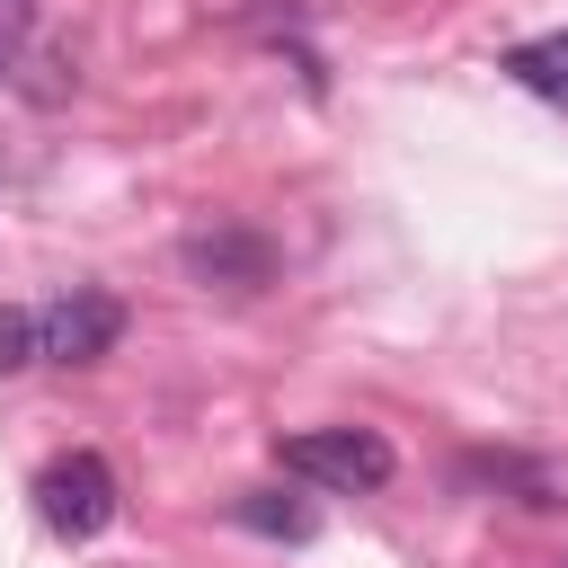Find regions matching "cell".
I'll list each match as a JSON object with an SVG mask.
<instances>
[{
    "label": "cell",
    "mask_w": 568,
    "mask_h": 568,
    "mask_svg": "<svg viewBox=\"0 0 568 568\" xmlns=\"http://www.w3.org/2000/svg\"><path fill=\"white\" fill-rule=\"evenodd\" d=\"M506 71H515L532 98L568 106V27H559V36H532V44H515V53H506Z\"/></svg>",
    "instance_id": "cell-5"
},
{
    "label": "cell",
    "mask_w": 568,
    "mask_h": 568,
    "mask_svg": "<svg viewBox=\"0 0 568 568\" xmlns=\"http://www.w3.org/2000/svg\"><path fill=\"white\" fill-rule=\"evenodd\" d=\"M36 320H44V364H98V355H115V337H124V302L98 293V284H71V293L44 302Z\"/></svg>",
    "instance_id": "cell-3"
},
{
    "label": "cell",
    "mask_w": 568,
    "mask_h": 568,
    "mask_svg": "<svg viewBox=\"0 0 568 568\" xmlns=\"http://www.w3.org/2000/svg\"><path fill=\"white\" fill-rule=\"evenodd\" d=\"M36 355H44V320L18 311V302H0V373H27Z\"/></svg>",
    "instance_id": "cell-7"
},
{
    "label": "cell",
    "mask_w": 568,
    "mask_h": 568,
    "mask_svg": "<svg viewBox=\"0 0 568 568\" xmlns=\"http://www.w3.org/2000/svg\"><path fill=\"white\" fill-rule=\"evenodd\" d=\"M240 524H248V532H275V541H311V532H320V515L293 506V497H275V488H248V497H240Z\"/></svg>",
    "instance_id": "cell-6"
},
{
    "label": "cell",
    "mask_w": 568,
    "mask_h": 568,
    "mask_svg": "<svg viewBox=\"0 0 568 568\" xmlns=\"http://www.w3.org/2000/svg\"><path fill=\"white\" fill-rule=\"evenodd\" d=\"M275 462H284L293 479H311V488H337V497H373V488H390V470H399L390 435H373V426H302V435L275 444Z\"/></svg>",
    "instance_id": "cell-1"
},
{
    "label": "cell",
    "mask_w": 568,
    "mask_h": 568,
    "mask_svg": "<svg viewBox=\"0 0 568 568\" xmlns=\"http://www.w3.org/2000/svg\"><path fill=\"white\" fill-rule=\"evenodd\" d=\"M18 36H27V0H0V71H9V53H18Z\"/></svg>",
    "instance_id": "cell-8"
},
{
    "label": "cell",
    "mask_w": 568,
    "mask_h": 568,
    "mask_svg": "<svg viewBox=\"0 0 568 568\" xmlns=\"http://www.w3.org/2000/svg\"><path fill=\"white\" fill-rule=\"evenodd\" d=\"M178 257H186V275H195V284H231V293H257V284L275 275V248H266L257 231H240V222H222V231H195Z\"/></svg>",
    "instance_id": "cell-4"
},
{
    "label": "cell",
    "mask_w": 568,
    "mask_h": 568,
    "mask_svg": "<svg viewBox=\"0 0 568 568\" xmlns=\"http://www.w3.org/2000/svg\"><path fill=\"white\" fill-rule=\"evenodd\" d=\"M115 470L98 462V453H53L44 470H36V515H44V532L53 541H98L106 524H115Z\"/></svg>",
    "instance_id": "cell-2"
}]
</instances>
